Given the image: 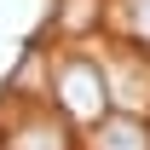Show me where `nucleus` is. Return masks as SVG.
<instances>
[{
  "label": "nucleus",
  "instance_id": "f257e3e1",
  "mask_svg": "<svg viewBox=\"0 0 150 150\" xmlns=\"http://www.w3.org/2000/svg\"><path fill=\"white\" fill-rule=\"evenodd\" d=\"M58 104L69 121H104L110 115V81L93 58H69L58 69Z\"/></svg>",
  "mask_w": 150,
  "mask_h": 150
},
{
  "label": "nucleus",
  "instance_id": "f03ea898",
  "mask_svg": "<svg viewBox=\"0 0 150 150\" xmlns=\"http://www.w3.org/2000/svg\"><path fill=\"white\" fill-rule=\"evenodd\" d=\"M104 81H110V104H127V110H150V58L121 52L110 69H104Z\"/></svg>",
  "mask_w": 150,
  "mask_h": 150
},
{
  "label": "nucleus",
  "instance_id": "7ed1b4c3",
  "mask_svg": "<svg viewBox=\"0 0 150 150\" xmlns=\"http://www.w3.org/2000/svg\"><path fill=\"white\" fill-rule=\"evenodd\" d=\"M6 150H75V139H69V127L52 110H35V115H23V121H12Z\"/></svg>",
  "mask_w": 150,
  "mask_h": 150
},
{
  "label": "nucleus",
  "instance_id": "20e7f679",
  "mask_svg": "<svg viewBox=\"0 0 150 150\" xmlns=\"http://www.w3.org/2000/svg\"><path fill=\"white\" fill-rule=\"evenodd\" d=\"M93 150H150V121L133 110H115L93 121Z\"/></svg>",
  "mask_w": 150,
  "mask_h": 150
},
{
  "label": "nucleus",
  "instance_id": "39448f33",
  "mask_svg": "<svg viewBox=\"0 0 150 150\" xmlns=\"http://www.w3.org/2000/svg\"><path fill=\"white\" fill-rule=\"evenodd\" d=\"M98 12H104V0H58L52 23H58V35H87L98 23Z\"/></svg>",
  "mask_w": 150,
  "mask_h": 150
}]
</instances>
